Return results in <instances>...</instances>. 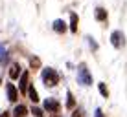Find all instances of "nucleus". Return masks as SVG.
<instances>
[{
	"mask_svg": "<svg viewBox=\"0 0 127 117\" xmlns=\"http://www.w3.org/2000/svg\"><path fill=\"white\" fill-rule=\"evenodd\" d=\"M72 117H83V112L81 110H76V112H74V115Z\"/></svg>",
	"mask_w": 127,
	"mask_h": 117,
	"instance_id": "19",
	"label": "nucleus"
},
{
	"mask_svg": "<svg viewBox=\"0 0 127 117\" xmlns=\"http://www.w3.org/2000/svg\"><path fill=\"white\" fill-rule=\"evenodd\" d=\"M0 62L2 64L7 62V51H6V48H4L2 44H0Z\"/></svg>",
	"mask_w": 127,
	"mask_h": 117,
	"instance_id": "14",
	"label": "nucleus"
},
{
	"mask_svg": "<svg viewBox=\"0 0 127 117\" xmlns=\"http://www.w3.org/2000/svg\"><path fill=\"white\" fill-rule=\"evenodd\" d=\"M19 90H20V93H26V92H28V71L20 73V82H19Z\"/></svg>",
	"mask_w": 127,
	"mask_h": 117,
	"instance_id": "6",
	"label": "nucleus"
},
{
	"mask_svg": "<svg viewBox=\"0 0 127 117\" xmlns=\"http://www.w3.org/2000/svg\"><path fill=\"white\" fill-rule=\"evenodd\" d=\"M28 97L32 102H39V95H37V90H35L33 84H28Z\"/></svg>",
	"mask_w": 127,
	"mask_h": 117,
	"instance_id": "7",
	"label": "nucleus"
},
{
	"mask_svg": "<svg viewBox=\"0 0 127 117\" xmlns=\"http://www.w3.org/2000/svg\"><path fill=\"white\" fill-rule=\"evenodd\" d=\"M87 40H89V44H90V48H92V50H96V48H98V46H96V42H94V38H92V37H87Z\"/></svg>",
	"mask_w": 127,
	"mask_h": 117,
	"instance_id": "18",
	"label": "nucleus"
},
{
	"mask_svg": "<svg viewBox=\"0 0 127 117\" xmlns=\"http://www.w3.org/2000/svg\"><path fill=\"white\" fill-rule=\"evenodd\" d=\"M42 106H44L46 112H57L59 110V102L55 101V99H44V102H42Z\"/></svg>",
	"mask_w": 127,
	"mask_h": 117,
	"instance_id": "4",
	"label": "nucleus"
},
{
	"mask_svg": "<svg viewBox=\"0 0 127 117\" xmlns=\"http://www.w3.org/2000/svg\"><path fill=\"white\" fill-rule=\"evenodd\" d=\"M26 114H28V110H26V106H22V104L15 106V110H13V117H24Z\"/></svg>",
	"mask_w": 127,
	"mask_h": 117,
	"instance_id": "11",
	"label": "nucleus"
},
{
	"mask_svg": "<svg viewBox=\"0 0 127 117\" xmlns=\"http://www.w3.org/2000/svg\"><path fill=\"white\" fill-rule=\"evenodd\" d=\"M32 114H33L35 117H42V110H41V108H37V106H33V108H32Z\"/></svg>",
	"mask_w": 127,
	"mask_h": 117,
	"instance_id": "16",
	"label": "nucleus"
},
{
	"mask_svg": "<svg viewBox=\"0 0 127 117\" xmlns=\"http://www.w3.org/2000/svg\"><path fill=\"white\" fill-rule=\"evenodd\" d=\"M94 17H96V20H101L103 22V20L107 18V11H105L103 7H98V9L94 11Z\"/></svg>",
	"mask_w": 127,
	"mask_h": 117,
	"instance_id": "12",
	"label": "nucleus"
},
{
	"mask_svg": "<svg viewBox=\"0 0 127 117\" xmlns=\"http://www.w3.org/2000/svg\"><path fill=\"white\" fill-rule=\"evenodd\" d=\"M30 62H32V68H37L39 64H41V62H39V59H37V57H32V60H30Z\"/></svg>",
	"mask_w": 127,
	"mask_h": 117,
	"instance_id": "17",
	"label": "nucleus"
},
{
	"mask_svg": "<svg viewBox=\"0 0 127 117\" xmlns=\"http://www.w3.org/2000/svg\"><path fill=\"white\" fill-rule=\"evenodd\" d=\"M41 77H42V82H44L48 88H54L59 82V75L55 73V70H52V68H44L42 73H41Z\"/></svg>",
	"mask_w": 127,
	"mask_h": 117,
	"instance_id": "1",
	"label": "nucleus"
},
{
	"mask_svg": "<svg viewBox=\"0 0 127 117\" xmlns=\"http://www.w3.org/2000/svg\"><path fill=\"white\" fill-rule=\"evenodd\" d=\"M20 75V64H11V68H9V79L13 81V79H17V77Z\"/></svg>",
	"mask_w": 127,
	"mask_h": 117,
	"instance_id": "8",
	"label": "nucleus"
},
{
	"mask_svg": "<svg viewBox=\"0 0 127 117\" xmlns=\"http://www.w3.org/2000/svg\"><path fill=\"white\" fill-rule=\"evenodd\" d=\"M77 82L83 86H90L92 84V75H90V71L87 70L85 64H81L79 68H77Z\"/></svg>",
	"mask_w": 127,
	"mask_h": 117,
	"instance_id": "2",
	"label": "nucleus"
},
{
	"mask_svg": "<svg viewBox=\"0 0 127 117\" xmlns=\"http://www.w3.org/2000/svg\"><path fill=\"white\" fill-rule=\"evenodd\" d=\"M54 29H55L57 33H64V31H66V24H64L61 18H57V20L54 22Z\"/></svg>",
	"mask_w": 127,
	"mask_h": 117,
	"instance_id": "9",
	"label": "nucleus"
},
{
	"mask_svg": "<svg viewBox=\"0 0 127 117\" xmlns=\"http://www.w3.org/2000/svg\"><path fill=\"white\" fill-rule=\"evenodd\" d=\"M66 108H68V110H74V108H76V99H74V95L70 92L66 95Z\"/></svg>",
	"mask_w": 127,
	"mask_h": 117,
	"instance_id": "13",
	"label": "nucleus"
},
{
	"mask_svg": "<svg viewBox=\"0 0 127 117\" xmlns=\"http://www.w3.org/2000/svg\"><path fill=\"white\" fill-rule=\"evenodd\" d=\"M98 90H99V93H101L105 99L109 97V90H107V86H105V82H99V84H98Z\"/></svg>",
	"mask_w": 127,
	"mask_h": 117,
	"instance_id": "15",
	"label": "nucleus"
},
{
	"mask_svg": "<svg viewBox=\"0 0 127 117\" xmlns=\"http://www.w3.org/2000/svg\"><path fill=\"white\" fill-rule=\"evenodd\" d=\"M94 114H96V117H103V112H101V110H99V108H98V110H96V112H94Z\"/></svg>",
	"mask_w": 127,
	"mask_h": 117,
	"instance_id": "20",
	"label": "nucleus"
},
{
	"mask_svg": "<svg viewBox=\"0 0 127 117\" xmlns=\"http://www.w3.org/2000/svg\"><path fill=\"white\" fill-rule=\"evenodd\" d=\"M70 31H72V33L77 31V15L74 11L70 13Z\"/></svg>",
	"mask_w": 127,
	"mask_h": 117,
	"instance_id": "10",
	"label": "nucleus"
},
{
	"mask_svg": "<svg viewBox=\"0 0 127 117\" xmlns=\"http://www.w3.org/2000/svg\"><path fill=\"white\" fill-rule=\"evenodd\" d=\"M111 44L114 46V48H122V46L125 44L124 33H122V31H112V35H111Z\"/></svg>",
	"mask_w": 127,
	"mask_h": 117,
	"instance_id": "3",
	"label": "nucleus"
},
{
	"mask_svg": "<svg viewBox=\"0 0 127 117\" xmlns=\"http://www.w3.org/2000/svg\"><path fill=\"white\" fill-rule=\"evenodd\" d=\"M6 92H7V99H9L11 102H15L17 101V97H19V92H17V88H15V84H7L6 86Z\"/></svg>",
	"mask_w": 127,
	"mask_h": 117,
	"instance_id": "5",
	"label": "nucleus"
},
{
	"mask_svg": "<svg viewBox=\"0 0 127 117\" xmlns=\"http://www.w3.org/2000/svg\"><path fill=\"white\" fill-rule=\"evenodd\" d=\"M0 117H9V114H7V112H4V114H0Z\"/></svg>",
	"mask_w": 127,
	"mask_h": 117,
	"instance_id": "21",
	"label": "nucleus"
}]
</instances>
